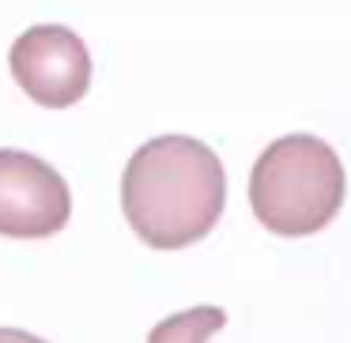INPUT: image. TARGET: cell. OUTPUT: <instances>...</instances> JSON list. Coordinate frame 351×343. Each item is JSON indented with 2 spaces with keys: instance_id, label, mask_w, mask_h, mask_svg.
Instances as JSON below:
<instances>
[{
  "instance_id": "277c9868",
  "label": "cell",
  "mask_w": 351,
  "mask_h": 343,
  "mask_svg": "<svg viewBox=\"0 0 351 343\" xmlns=\"http://www.w3.org/2000/svg\"><path fill=\"white\" fill-rule=\"evenodd\" d=\"M72 215L69 181L38 155L0 147V234L49 238Z\"/></svg>"
},
{
  "instance_id": "6da1fadb",
  "label": "cell",
  "mask_w": 351,
  "mask_h": 343,
  "mask_svg": "<svg viewBox=\"0 0 351 343\" xmlns=\"http://www.w3.org/2000/svg\"><path fill=\"white\" fill-rule=\"evenodd\" d=\"M227 204L219 155L193 136H155L121 174V207L152 249H185L212 234Z\"/></svg>"
},
{
  "instance_id": "5b68a950",
  "label": "cell",
  "mask_w": 351,
  "mask_h": 343,
  "mask_svg": "<svg viewBox=\"0 0 351 343\" xmlns=\"http://www.w3.org/2000/svg\"><path fill=\"white\" fill-rule=\"evenodd\" d=\"M223 325H227V313L219 305H193L185 313L159 320L147 332V343H208Z\"/></svg>"
},
{
  "instance_id": "3957f363",
  "label": "cell",
  "mask_w": 351,
  "mask_h": 343,
  "mask_svg": "<svg viewBox=\"0 0 351 343\" xmlns=\"http://www.w3.org/2000/svg\"><path fill=\"white\" fill-rule=\"evenodd\" d=\"M16 84L38 106H76L91 87V53L84 38L61 23H38L16 38L8 53Z\"/></svg>"
},
{
  "instance_id": "8992f818",
  "label": "cell",
  "mask_w": 351,
  "mask_h": 343,
  "mask_svg": "<svg viewBox=\"0 0 351 343\" xmlns=\"http://www.w3.org/2000/svg\"><path fill=\"white\" fill-rule=\"evenodd\" d=\"M0 343H46V340L23 332V328H0Z\"/></svg>"
},
{
  "instance_id": "7a4b0ae2",
  "label": "cell",
  "mask_w": 351,
  "mask_h": 343,
  "mask_svg": "<svg viewBox=\"0 0 351 343\" xmlns=\"http://www.w3.org/2000/svg\"><path fill=\"white\" fill-rule=\"evenodd\" d=\"M348 192L343 162L321 136H280L261 151L250 174V204L261 227L306 238L336 219Z\"/></svg>"
}]
</instances>
